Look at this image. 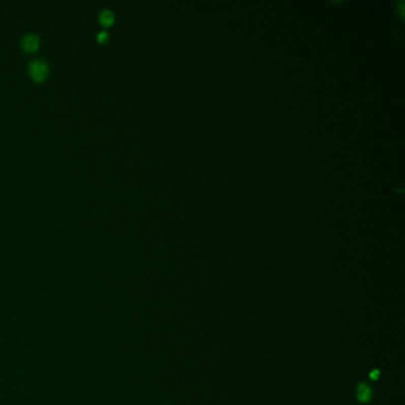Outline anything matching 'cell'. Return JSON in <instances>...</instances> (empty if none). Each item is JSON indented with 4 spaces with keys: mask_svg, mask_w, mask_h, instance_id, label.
<instances>
[{
    "mask_svg": "<svg viewBox=\"0 0 405 405\" xmlns=\"http://www.w3.org/2000/svg\"><path fill=\"white\" fill-rule=\"evenodd\" d=\"M29 72L35 81H43L49 73V66L43 59H35L29 65Z\"/></svg>",
    "mask_w": 405,
    "mask_h": 405,
    "instance_id": "1",
    "label": "cell"
},
{
    "mask_svg": "<svg viewBox=\"0 0 405 405\" xmlns=\"http://www.w3.org/2000/svg\"><path fill=\"white\" fill-rule=\"evenodd\" d=\"M355 393H357V398L360 403H368L373 397L372 387L366 383H359Z\"/></svg>",
    "mask_w": 405,
    "mask_h": 405,
    "instance_id": "2",
    "label": "cell"
},
{
    "mask_svg": "<svg viewBox=\"0 0 405 405\" xmlns=\"http://www.w3.org/2000/svg\"><path fill=\"white\" fill-rule=\"evenodd\" d=\"M22 47L25 51H36L40 47V37L35 34H27L23 37Z\"/></svg>",
    "mask_w": 405,
    "mask_h": 405,
    "instance_id": "3",
    "label": "cell"
},
{
    "mask_svg": "<svg viewBox=\"0 0 405 405\" xmlns=\"http://www.w3.org/2000/svg\"><path fill=\"white\" fill-rule=\"evenodd\" d=\"M99 19H100L101 25L107 27L113 24L114 15H113V12L110 11V10H104V11H101L100 16H99Z\"/></svg>",
    "mask_w": 405,
    "mask_h": 405,
    "instance_id": "4",
    "label": "cell"
},
{
    "mask_svg": "<svg viewBox=\"0 0 405 405\" xmlns=\"http://www.w3.org/2000/svg\"><path fill=\"white\" fill-rule=\"evenodd\" d=\"M107 40H108V34L106 33V31H101V33L98 34L99 42H101V43H103V42H106Z\"/></svg>",
    "mask_w": 405,
    "mask_h": 405,
    "instance_id": "5",
    "label": "cell"
},
{
    "mask_svg": "<svg viewBox=\"0 0 405 405\" xmlns=\"http://www.w3.org/2000/svg\"><path fill=\"white\" fill-rule=\"evenodd\" d=\"M379 375H380V372L378 371V369H373V371L369 373V378L373 380H377L379 378Z\"/></svg>",
    "mask_w": 405,
    "mask_h": 405,
    "instance_id": "6",
    "label": "cell"
}]
</instances>
